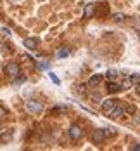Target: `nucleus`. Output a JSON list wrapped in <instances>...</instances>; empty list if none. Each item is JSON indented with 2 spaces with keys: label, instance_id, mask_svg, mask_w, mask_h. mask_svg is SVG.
<instances>
[{
  "label": "nucleus",
  "instance_id": "1",
  "mask_svg": "<svg viewBox=\"0 0 140 151\" xmlns=\"http://www.w3.org/2000/svg\"><path fill=\"white\" fill-rule=\"evenodd\" d=\"M26 109L33 113V115H36V113H42V109H43V104L40 103V101H26Z\"/></svg>",
  "mask_w": 140,
  "mask_h": 151
},
{
  "label": "nucleus",
  "instance_id": "2",
  "mask_svg": "<svg viewBox=\"0 0 140 151\" xmlns=\"http://www.w3.org/2000/svg\"><path fill=\"white\" fill-rule=\"evenodd\" d=\"M107 116H111V118H124V116H126V108H124V106L116 104Z\"/></svg>",
  "mask_w": 140,
  "mask_h": 151
},
{
  "label": "nucleus",
  "instance_id": "3",
  "mask_svg": "<svg viewBox=\"0 0 140 151\" xmlns=\"http://www.w3.org/2000/svg\"><path fill=\"white\" fill-rule=\"evenodd\" d=\"M5 73L11 76V78H17L19 76V64L17 63H9L5 66Z\"/></svg>",
  "mask_w": 140,
  "mask_h": 151
},
{
  "label": "nucleus",
  "instance_id": "4",
  "mask_svg": "<svg viewBox=\"0 0 140 151\" xmlns=\"http://www.w3.org/2000/svg\"><path fill=\"white\" fill-rule=\"evenodd\" d=\"M106 137H107V134H106V129H97V130L92 134L93 142H97V144L104 142V141H106Z\"/></svg>",
  "mask_w": 140,
  "mask_h": 151
},
{
  "label": "nucleus",
  "instance_id": "5",
  "mask_svg": "<svg viewBox=\"0 0 140 151\" xmlns=\"http://www.w3.org/2000/svg\"><path fill=\"white\" fill-rule=\"evenodd\" d=\"M118 104V101H112V99H106V101H102L100 103V108H102V113L104 115H109L111 111H112V108Z\"/></svg>",
  "mask_w": 140,
  "mask_h": 151
},
{
  "label": "nucleus",
  "instance_id": "6",
  "mask_svg": "<svg viewBox=\"0 0 140 151\" xmlns=\"http://www.w3.org/2000/svg\"><path fill=\"white\" fill-rule=\"evenodd\" d=\"M123 89V83L121 82H116V80H111L107 83V92L109 94H116V92H119Z\"/></svg>",
  "mask_w": 140,
  "mask_h": 151
},
{
  "label": "nucleus",
  "instance_id": "7",
  "mask_svg": "<svg viewBox=\"0 0 140 151\" xmlns=\"http://www.w3.org/2000/svg\"><path fill=\"white\" fill-rule=\"evenodd\" d=\"M81 136H83V130H81L80 125H73V127L69 129V137H71V139L76 141V139H80Z\"/></svg>",
  "mask_w": 140,
  "mask_h": 151
},
{
  "label": "nucleus",
  "instance_id": "8",
  "mask_svg": "<svg viewBox=\"0 0 140 151\" xmlns=\"http://www.w3.org/2000/svg\"><path fill=\"white\" fill-rule=\"evenodd\" d=\"M100 82H102V75H92L88 78V87L90 89H95V87L100 85Z\"/></svg>",
  "mask_w": 140,
  "mask_h": 151
},
{
  "label": "nucleus",
  "instance_id": "9",
  "mask_svg": "<svg viewBox=\"0 0 140 151\" xmlns=\"http://www.w3.org/2000/svg\"><path fill=\"white\" fill-rule=\"evenodd\" d=\"M93 14H95V4L90 2V4L85 5V12H83V16H85V19H90Z\"/></svg>",
  "mask_w": 140,
  "mask_h": 151
},
{
  "label": "nucleus",
  "instance_id": "10",
  "mask_svg": "<svg viewBox=\"0 0 140 151\" xmlns=\"http://www.w3.org/2000/svg\"><path fill=\"white\" fill-rule=\"evenodd\" d=\"M38 45V42L35 40V38H24V47L28 49V50H35Z\"/></svg>",
  "mask_w": 140,
  "mask_h": 151
},
{
  "label": "nucleus",
  "instance_id": "11",
  "mask_svg": "<svg viewBox=\"0 0 140 151\" xmlns=\"http://www.w3.org/2000/svg\"><path fill=\"white\" fill-rule=\"evenodd\" d=\"M69 54H71L69 49H59V50H57V58H68Z\"/></svg>",
  "mask_w": 140,
  "mask_h": 151
},
{
  "label": "nucleus",
  "instance_id": "12",
  "mask_svg": "<svg viewBox=\"0 0 140 151\" xmlns=\"http://www.w3.org/2000/svg\"><path fill=\"white\" fill-rule=\"evenodd\" d=\"M124 17H126V16H124L123 12H114V14H112V19H114V21H124Z\"/></svg>",
  "mask_w": 140,
  "mask_h": 151
},
{
  "label": "nucleus",
  "instance_id": "13",
  "mask_svg": "<svg viewBox=\"0 0 140 151\" xmlns=\"http://www.w3.org/2000/svg\"><path fill=\"white\" fill-rule=\"evenodd\" d=\"M7 115H9L7 108H5V106L2 104V106H0V116H2V120H4V118H7Z\"/></svg>",
  "mask_w": 140,
  "mask_h": 151
},
{
  "label": "nucleus",
  "instance_id": "14",
  "mask_svg": "<svg viewBox=\"0 0 140 151\" xmlns=\"http://www.w3.org/2000/svg\"><path fill=\"white\" fill-rule=\"evenodd\" d=\"M48 76H50V80H52V82H54L55 85H61V80H59V78L55 76V73H52V71H50V73H48Z\"/></svg>",
  "mask_w": 140,
  "mask_h": 151
},
{
  "label": "nucleus",
  "instance_id": "15",
  "mask_svg": "<svg viewBox=\"0 0 140 151\" xmlns=\"http://www.w3.org/2000/svg\"><path fill=\"white\" fill-rule=\"evenodd\" d=\"M109 78V80H116L118 78V71H114V70H111V71H107V75H106Z\"/></svg>",
  "mask_w": 140,
  "mask_h": 151
},
{
  "label": "nucleus",
  "instance_id": "16",
  "mask_svg": "<svg viewBox=\"0 0 140 151\" xmlns=\"http://www.w3.org/2000/svg\"><path fill=\"white\" fill-rule=\"evenodd\" d=\"M130 80H131V83H135V85L140 83V76L139 75H130Z\"/></svg>",
  "mask_w": 140,
  "mask_h": 151
},
{
  "label": "nucleus",
  "instance_id": "17",
  "mask_svg": "<svg viewBox=\"0 0 140 151\" xmlns=\"http://www.w3.org/2000/svg\"><path fill=\"white\" fill-rule=\"evenodd\" d=\"M68 108L66 106H57V108H54V113H64Z\"/></svg>",
  "mask_w": 140,
  "mask_h": 151
},
{
  "label": "nucleus",
  "instance_id": "18",
  "mask_svg": "<svg viewBox=\"0 0 140 151\" xmlns=\"http://www.w3.org/2000/svg\"><path fill=\"white\" fill-rule=\"evenodd\" d=\"M2 35H4V37H9V35H11V30H9L7 26H2Z\"/></svg>",
  "mask_w": 140,
  "mask_h": 151
},
{
  "label": "nucleus",
  "instance_id": "19",
  "mask_svg": "<svg viewBox=\"0 0 140 151\" xmlns=\"http://www.w3.org/2000/svg\"><path fill=\"white\" fill-rule=\"evenodd\" d=\"M124 108H126V113H135V108H133V106L126 104V106H124Z\"/></svg>",
  "mask_w": 140,
  "mask_h": 151
},
{
  "label": "nucleus",
  "instance_id": "20",
  "mask_svg": "<svg viewBox=\"0 0 140 151\" xmlns=\"http://www.w3.org/2000/svg\"><path fill=\"white\" fill-rule=\"evenodd\" d=\"M78 94H80V96L85 94V85H80V87H78Z\"/></svg>",
  "mask_w": 140,
  "mask_h": 151
},
{
  "label": "nucleus",
  "instance_id": "21",
  "mask_svg": "<svg viewBox=\"0 0 140 151\" xmlns=\"http://www.w3.org/2000/svg\"><path fill=\"white\" fill-rule=\"evenodd\" d=\"M24 80H26V78H24V76H19V78H17V80H16V83H21V82H24Z\"/></svg>",
  "mask_w": 140,
  "mask_h": 151
},
{
  "label": "nucleus",
  "instance_id": "22",
  "mask_svg": "<svg viewBox=\"0 0 140 151\" xmlns=\"http://www.w3.org/2000/svg\"><path fill=\"white\" fill-rule=\"evenodd\" d=\"M133 151H140V144H135L133 146Z\"/></svg>",
  "mask_w": 140,
  "mask_h": 151
},
{
  "label": "nucleus",
  "instance_id": "23",
  "mask_svg": "<svg viewBox=\"0 0 140 151\" xmlns=\"http://www.w3.org/2000/svg\"><path fill=\"white\" fill-rule=\"evenodd\" d=\"M137 92H139V94H140V83H139V85H137Z\"/></svg>",
  "mask_w": 140,
  "mask_h": 151
}]
</instances>
